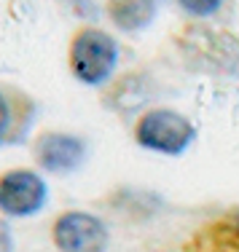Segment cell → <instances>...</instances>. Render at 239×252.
I'll return each mask as SVG.
<instances>
[{"instance_id": "6da1fadb", "label": "cell", "mask_w": 239, "mask_h": 252, "mask_svg": "<svg viewBox=\"0 0 239 252\" xmlns=\"http://www.w3.org/2000/svg\"><path fill=\"white\" fill-rule=\"evenodd\" d=\"M118 40L97 25H81L70 35L68 67L83 86H105L118 67Z\"/></svg>"}, {"instance_id": "7a4b0ae2", "label": "cell", "mask_w": 239, "mask_h": 252, "mask_svg": "<svg viewBox=\"0 0 239 252\" xmlns=\"http://www.w3.org/2000/svg\"><path fill=\"white\" fill-rule=\"evenodd\" d=\"M132 137L140 148L161 156H180L196 140V126L172 107H148L137 116Z\"/></svg>"}, {"instance_id": "3957f363", "label": "cell", "mask_w": 239, "mask_h": 252, "mask_svg": "<svg viewBox=\"0 0 239 252\" xmlns=\"http://www.w3.org/2000/svg\"><path fill=\"white\" fill-rule=\"evenodd\" d=\"M49 201V185L38 169L11 166L0 172V218L25 220L38 215Z\"/></svg>"}, {"instance_id": "277c9868", "label": "cell", "mask_w": 239, "mask_h": 252, "mask_svg": "<svg viewBox=\"0 0 239 252\" xmlns=\"http://www.w3.org/2000/svg\"><path fill=\"white\" fill-rule=\"evenodd\" d=\"M51 242L59 252H105L110 233L97 215L83 209H65L51 223Z\"/></svg>"}, {"instance_id": "5b68a950", "label": "cell", "mask_w": 239, "mask_h": 252, "mask_svg": "<svg viewBox=\"0 0 239 252\" xmlns=\"http://www.w3.org/2000/svg\"><path fill=\"white\" fill-rule=\"evenodd\" d=\"M33 161L40 172L49 175H70L81 169L86 161V140L73 131L62 129H40L33 137Z\"/></svg>"}, {"instance_id": "8992f818", "label": "cell", "mask_w": 239, "mask_h": 252, "mask_svg": "<svg viewBox=\"0 0 239 252\" xmlns=\"http://www.w3.org/2000/svg\"><path fill=\"white\" fill-rule=\"evenodd\" d=\"M180 49L188 59H196L210 70L239 73V40L229 32L191 25L180 32Z\"/></svg>"}, {"instance_id": "52a82bcc", "label": "cell", "mask_w": 239, "mask_h": 252, "mask_svg": "<svg viewBox=\"0 0 239 252\" xmlns=\"http://www.w3.org/2000/svg\"><path fill=\"white\" fill-rule=\"evenodd\" d=\"M183 252H239V207L205 223L186 242Z\"/></svg>"}, {"instance_id": "ba28073f", "label": "cell", "mask_w": 239, "mask_h": 252, "mask_svg": "<svg viewBox=\"0 0 239 252\" xmlns=\"http://www.w3.org/2000/svg\"><path fill=\"white\" fill-rule=\"evenodd\" d=\"M35 116L33 99H27L22 92L0 89V145H8L25 137Z\"/></svg>"}, {"instance_id": "9c48e42d", "label": "cell", "mask_w": 239, "mask_h": 252, "mask_svg": "<svg viewBox=\"0 0 239 252\" xmlns=\"http://www.w3.org/2000/svg\"><path fill=\"white\" fill-rule=\"evenodd\" d=\"M105 16L121 32H142L153 25L159 3L156 0H105Z\"/></svg>"}, {"instance_id": "30bf717a", "label": "cell", "mask_w": 239, "mask_h": 252, "mask_svg": "<svg viewBox=\"0 0 239 252\" xmlns=\"http://www.w3.org/2000/svg\"><path fill=\"white\" fill-rule=\"evenodd\" d=\"M175 3L180 5L188 16H194V19H210V16H215L220 11V5H223L226 0H175Z\"/></svg>"}, {"instance_id": "8fae6325", "label": "cell", "mask_w": 239, "mask_h": 252, "mask_svg": "<svg viewBox=\"0 0 239 252\" xmlns=\"http://www.w3.org/2000/svg\"><path fill=\"white\" fill-rule=\"evenodd\" d=\"M0 252H14V233L5 218H0Z\"/></svg>"}]
</instances>
